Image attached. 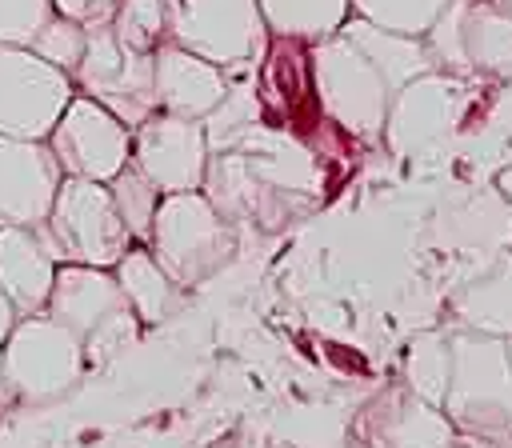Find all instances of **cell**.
<instances>
[{
	"instance_id": "obj_1",
	"label": "cell",
	"mask_w": 512,
	"mask_h": 448,
	"mask_svg": "<svg viewBox=\"0 0 512 448\" xmlns=\"http://www.w3.org/2000/svg\"><path fill=\"white\" fill-rule=\"evenodd\" d=\"M144 248L156 264L188 292L212 280L236 256V224L216 212V204L196 192H168L156 204Z\"/></svg>"
},
{
	"instance_id": "obj_2",
	"label": "cell",
	"mask_w": 512,
	"mask_h": 448,
	"mask_svg": "<svg viewBox=\"0 0 512 448\" xmlns=\"http://www.w3.org/2000/svg\"><path fill=\"white\" fill-rule=\"evenodd\" d=\"M452 376L444 392V416L456 436H508L512 432V364L504 336L452 328Z\"/></svg>"
},
{
	"instance_id": "obj_3",
	"label": "cell",
	"mask_w": 512,
	"mask_h": 448,
	"mask_svg": "<svg viewBox=\"0 0 512 448\" xmlns=\"http://www.w3.org/2000/svg\"><path fill=\"white\" fill-rule=\"evenodd\" d=\"M44 312L80 340L88 364H108L140 336V320L128 308L112 268L56 264Z\"/></svg>"
},
{
	"instance_id": "obj_4",
	"label": "cell",
	"mask_w": 512,
	"mask_h": 448,
	"mask_svg": "<svg viewBox=\"0 0 512 448\" xmlns=\"http://www.w3.org/2000/svg\"><path fill=\"white\" fill-rule=\"evenodd\" d=\"M308 80L316 92V108L356 140H380L388 112V84L372 68V60L344 36L332 32L308 44Z\"/></svg>"
},
{
	"instance_id": "obj_5",
	"label": "cell",
	"mask_w": 512,
	"mask_h": 448,
	"mask_svg": "<svg viewBox=\"0 0 512 448\" xmlns=\"http://www.w3.org/2000/svg\"><path fill=\"white\" fill-rule=\"evenodd\" d=\"M44 248L56 256V264H92L112 268L128 244H136L108 196V184L60 176V188L52 196V208L44 224H36Z\"/></svg>"
},
{
	"instance_id": "obj_6",
	"label": "cell",
	"mask_w": 512,
	"mask_h": 448,
	"mask_svg": "<svg viewBox=\"0 0 512 448\" xmlns=\"http://www.w3.org/2000/svg\"><path fill=\"white\" fill-rule=\"evenodd\" d=\"M0 368L16 400L52 404L80 384L88 360L80 340L64 324H56L48 312H36V316H20L4 336Z\"/></svg>"
},
{
	"instance_id": "obj_7",
	"label": "cell",
	"mask_w": 512,
	"mask_h": 448,
	"mask_svg": "<svg viewBox=\"0 0 512 448\" xmlns=\"http://www.w3.org/2000/svg\"><path fill=\"white\" fill-rule=\"evenodd\" d=\"M440 72L512 80V12L500 0H448L424 32Z\"/></svg>"
},
{
	"instance_id": "obj_8",
	"label": "cell",
	"mask_w": 512,
	"mask_h": 448,
	"mask_svg": "<svg viewBox=\"0 0 512 448\" xmlns=\"http://www.w3.org/2000/svg\"><path fill=\"white\" fill-rule=\"evenodd\" d=\"M168 40L212 60L224 76H240L264 64L272 36L256 0H176Z\"/></svg>"
},
{
	"instance_id": "obj_9",
	"label": "cell",
	"mask_w": 512,
	"mask_h": 448,
	"mask_svg": "<svg viewBox=\"0 0 512 448\" xmlns=\"http://www.w3.org/2000/svg\"><path fill=\"white\" fill-rule=\"evenodd\" d=\"M68 76L80 96L104 104L128 128H136L140 120H148L156 112L152 52H136V48L120 44L108 24H88L84 52Z\"/></svg>"
},
{
	"instance_id": "obj_10",
	"label": "cell",
	"mask_w": 512,
	"mask_h": 448,
	"mask_svg": "<svg viewBox=\"0 0 512 448\" xmlns=\"http://www.w3.org/2000/svg\"><path fill=\"white\" fill-rule=\"evenodd\" d=\"M464 112H468V80L428 68L392 92L380 140L392 148V156H420L436 148L444 136H452Z\"/></svg>"
},
{
	"instance_id": "obj_11",
	"label": "cell",
	"mask_w": 512,
	"mask_h": 448,
	"mask_svg": "<svg viewBox=\"0 0 512 448\" xmlns=\"http://www.w3.org/2000/svg\"><path fill=\"white\" fill-rule=\"evenodd\" d=\"M76 96L72 76L28 44H0V132L20 140H44Z\"/></svg>"
},
{
	"instance_id": "obj_12",
	"label": "cell",
	"mask_w": 512,
	"mask_h": 448,
	"mask_svg": "<svg viewBox=\"0 0 512 448\" xmlns=\"http://www.w3.org/2000/svg\"><path fill=\"white\" fill-rule=\"evenodd\" d=\"M44 144L52 148V156H56L64 176L108 184L128 164L132 128L120 116H112L104 104H96V100L76 92L64 104L60 120L52 124V132L44 136Z\"/></svg>"
},
{
	"instance_id": "obj_13",
	"label": "cell",
	"mask_w": 512,
	"mask_h": 448,
	"mask_svg": "<svg viewBox=\"0 0 512 448\" xmlns=\"http://www.w3.org/2000/svg\"><path fill=\"white\" fill-rule=\"evenodd\" d=\"M128 164L144 172L160 196L168 192H196L204 184L208 168V136L200 120L172 116V112H152L132 128V148Z\"/></svg>"
},
{
	"instance_id": "obj_14",
	"label": "cell",
	"mask_w": 512,
	"mask_h": 448,
	"mask_svg": "<svg viewBox=\"0 0 512 448\" xmlns=\"http://www.w3.org/2000/svg\"><path fill=\"white\" fill-rule=\"evenodd\" d=\"M360 448H444L456 440L444 408L420 400L404 380L380 388L352 420Z\"/></svg>"
},
{
	"instance_id": "obj_15",
	"label": "cell",
	"mask_w": 512,
	"mask_h": 448,
	"mask_svg": "<svg viewBox=\"0 0 512 448\" xmlns=\"http://www.w3.org/2000/svg\"><path fill=\"white\" fill-rule=\"evenodd\" d=\"M60 176L64 172L44 140H20L0 132V224H44Z\"/></svg>"
},
{
	"instance_id": "obj_16",
	"label": "cell",
	"mask_w": 512,
	"mask_h": 448,
	"mask_svg": "<svg viewBox=\"0 0 512 448\" xmlns=\"http://www.w3.org/2000/svg\"><path fill=\"white\" fill-rule=\"evenodd\" d=\"M152 76H156V108L188 120H204L228 92L224 68L172 40H164L152 52Z\"/></svg>"
},
{
	"instance_id": "obj_17",
	"label": "cell",
	"mask_w": 512,
	"mask_h": 448,
	"mask_svg": "<svg viewBox=\"0 0 512 448\" xmlns=\"http://www.w3.org/2000/svg\"><path fill=\"white\" fill-rule=\"evenodd\" d=\"M56 276V256L44 248L36 228L0 224V292L16 316H36L48 304Z\"/></svg>"
},
{
	"instance_id": "obj_18",
	"label": "cell",
	"mask_w": 512,
	"mask_h": 448,
	"mask_svg": "<svg viewBox=\"0 0 512 448\" xmlns=\"http://www.w3.org/2000/svg\"><path fill=\"white\" fill-rule=\"evenodd\" d=\"M448 320L452 328L488 332V336H512V252L496 256L468 280H460L448 296Z\"/></svg>"
},
{
	"instance_id": "obj_19",
	"label": "cell",
	"mask_w": 512,
	"mask_h": 448,
	"mask_svg": "<svg viewBox=\"0 0 512 448\" xmlns=\"http://www.w3.org/2000/svg\"><path fill=\"white\" fill-rule=\"evenodd\" d=\"M112 276H116L128 308L136 312L140 328L172 320L180 312V304H184V288L156 264V256L144 244H128V252L112 264Z\"/></svg>"
},
{
	"instance_id": "obj_20",
	"label": "cell",
	"mask_w": 512,
	"mask_h": 448,
	"mask_svg": "<svg viewBox=\"0 0 512 448\" xmlns=\"http://www.w3.org/2000/svg\"><path fill=\"white\" fill-rule=\"evenodd\" d=\"M340 32L372 60V68L384 76L388 92H396L400 84H408L412 76L436 68L428 48H424V36H404V32H392V28H380L372 20H360V16H348L340 24Z\"/></svg>"
},
{
	"instance_id": "obj_21",
	"label": "cell",
	"mask_w": 512,
	"mask_h": 448,
	"mask_svg": "<svg viewBox=\"0 0 512 448\" xmlns=\"http://www.w3.org/2000/svg\"><path fill=\"white\" fill-rule=\"evenodd\" d=\"M268 36L280 40H324L332 32H340V24L352 16L348 0H256Z\"/></svg>"
},
{
	"instance_id": "obj_22",
	"label": "cell",
	"mask_w": 512,
	"mask_h": 448,
	"mask_svg": "<svg viewBox=\"0 0 512 448\" xmlns=\"http://www.w3.org/2000/svg\"><path fill=\"white\" fill-rule=\"evenodd\" d=\"M400 372H404V384L428 400V404H444V392H448V376H452V340H448V328H424L416 332L408 344H404V356H400Z\"/></svg>"
},
{
	"instance_id": "obj_23",
	"label": "cell",
	"mask_w": 512,
	"mask_h": 448,
	"mask_svg": "<svg viewBox=\"0 0 512 448\" xmlns=\"http://www.w3.org/2000/svg\"><path fill=\"white\" fill-rule=\"evenodd\" d=\"M172 16L176 0H116L108 28L116 32L120 44L136 52H156L172 36Z\"/></svg>"
},
{
	"instance_id": "obj_24",
	"label": "cell",
	"mask_w": 512,
	"mask_h": 448,
	"mask_svg": "<svg viewBox=\"0 0 512 448\" xmlns=\"http://www.w3.org/2000/svg\"><path fill=\"white\" fill-rule=\"evenodd\" d=\"M108 196H112V204H116V212H120L128 236H132L136 244H144V240H148V228H152V216H156V204H160L156 184H152L144 172H136L132 164H124V168L108 180Z\"/></svg>"
},
{
	"instance_id": "obj_25",
	"label": "cell",
	"mask_w": 512,
	"mask_h": 448,
	"mask_svg": "<svg viewBox=\"0 0 512 448\" xmlns=\"http://www.w3.org/2000/svg\"><path fill=\"white\" fill-rule=\"evenodd\" d=\"M444 4L448 0H348V12L404 36H424Z\"/></svg>"
},
{
	"instance_id": "obj_26",
	"label": "cell",
	"mask_w": 512,
	"mask_h": 448,
	"mask_svg": "<svg viewBox=\"0 0 512 448\" xmlns=\"http://www.w3.org/2000/svg\"><path fill=\"white\" fill-rule=\"evenodd\" d=\"M84 24L80 20H72V16H60V12H52L48 20H44V28L32 36V52L36 56H44L48 64H56V68H64V72H72L76 68V60H80V52H84Z\"/></svg>"
},
{
	"instance_id": "obj_27",
	"label": "cell",
	"mask_w": 512,
	"mask_h": 448,
	"mask_svg": "<svg viewBox=\"0 0 512 448\" xmlns=\"http://www.w3.org/2000/svg\"><path fill=\"white\" fill-rule=\"evenodd\" d=\"M52 12V0H0V44H32Z\"/></svg>"
},
{
	"instance_id": "obj_28",
	"label": "cell",
	"mask_w": 512,
	"mask_h": 448,
	"mask_svg": "<svg viewBox=\"0 0 512 448\" xmlns=\"http://www.w3.org/2000/svg\"><path fill=\"white\" fill-rule=\"evenodd\" d=\"M112 4H116V0H52V8H56L60 16H72V20H80L84 28H88V24H108Z\"/></svg>"
},
{
	"instance_id": "obj_29",
	"label": "cell",
	"mask_w": 512,
	"mask_h": 448,
	"mask_svg": "<svg viewBox=\"0 0 512 448\" xmlns=\"http://www.w3.org/2000/svg\"><path fill=\"white\" fill-rule=\"evenodd\" d=\"M16 320H20V316H16V308H12V304H8V296L0 292V344H4V336L12 332V324H16Z\"/></svg>"
},
{
	"instance_id": "obj_30",
	"label": "cell",
	"mask_w": 512,
	"mask_h": 448,
	"mask_svg": "<svg viewBox=\"0 0 512 448\" xmlns=\"http://www.w3.org/2000/svg\"><path fill=\"white\" fill-rule=\"evenodd\" d=\"M8 400H12V392H8V380H4V368H0V412L8 408Z\"/></svg>"
},
{
	"instance_id": "obj_31",
	"label": "cell",
	"mask_w": 512,
	"mask_h": 448,
	"mask_svg": "<svg viewBox=\"0 0 512 448\" xmlns=\"http://www.w3.org/2000/svg\"><path fill=\"white\" fill-rule=\"evenodd\" d=\"M504 348H508V364H512V336H504Z\"/></svg>"
},
{
	"instance_id": "obj_32",
	"label": "cell",
	"mask_w": 512,
	"mask_h": 448,
	"mask_svg": "<svg viewBox=\"0 0 512 448\" xmlns=\"http://www.w3.org/2000/svg\"><path fill=\"white\" fill-rule=\"evenodd\" d=\"M444 448H468V444H464V440L456 436V440H452V444H444Z\"/></svg>"
},
{
	"instance_id": "obj_33",
	"label": "cell",
	"mask_w": 512,
	"mask_h": 448,
	"mask_svg": "<svg viewBox=\"0 0 512 448\" xmlns=\"http://www.w3.org/2000/svg\"><path fill=\"white\" fill-rule=\"evenodd\" d=\"M340 448H360V440H356V436H352V440H348V444H340Z\"/></svg>"
},
{
	"instance_id": "obj_34",
	"label": "cell",
	"mask_w": 512,
	"mask_h": 448,
	"mask_svg": "<svg viewBox=\"0 0 512 448\" xmlns=\"http://www.w3.org/2000/svg\"><path fill=\"white\" fill-rule=\"evenodd\" d=\"M500 4H504V8H508V12H512V0H500Z\"/></svg>"
}]
</instances>
